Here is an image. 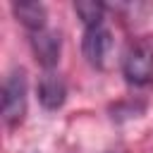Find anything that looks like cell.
I'll use <instances>...</instances> for the list:
<instances>
[{"label": "cell", "mask_w": 153, "mask_h": 153, "mask_svg": "<svg viewBox=\"0 0 153 153\" xmlns=\"http://www.w3.org/2000/svg\"><path fill=\"white\" fill-rule=\"evenodd\" d=\"M26 115V72L14 67L2 81V120L7 127H14Z\"/></svg>", "instance_id": "1"}, {"label": "cell", "mask_w": 153, "mask_h": 153, "mask_svg": "<svg viewBox=\"0 0 153 153\" xmlns=\"http://www.w3.org/2000/svg\"><path fill=\"white\" fill-rule=\"evenodd\" d=\"M122 74L134 86H146L153 81V45L148 41H136L127 48L122 57Z\"/></svg>", "instance_id": "2"}, {"label": "cell", "mask_w": 153, "mask_h": 153, "mask_svg": "<svg viewBox=\"0 0 153 153\" xmlns=\"http://www.w3.org/2000/svg\"><path fill=\"white\" fill-rule=\"evenodd\" d=\"M112 50V33L105 24H96V26H86L84 29V41H81V53L86 57V62L96 69H103L108 65Z\"/></svg>", "instance_id": "3"}, {"label": "cell", "mask_w": 153, "mask_h": 153, "mask_svg": "<svg viewBox=\"0 0 153 153\" xmlns=\"http://www.w3.org/2000/svg\"><path fill=\"white\" fill-rule=\"evenodd\" d=\"M60 45H62V41H60V33H57V31L43 29V31L31 33L33 55H36V60H38L45 69H50V67L57 65V60H60Z\"/></svg>", "instance_id": "4"}, {"label": "cell", "mask_w": 153, "mask_h": 153, "mask_svg": "<svg viewBox=\"0 0 153 153\" xmlns=\"http://www.w3.org/2000/svg\"><path fill=\"white\" fill-rule=\"evenodd\" d=\"M67 98V86L62 81L60 74H53V72H45L41 79H38V100L43 103V108L48 110H57Z\"/></svg>", "instance_id": "5"}, {"label": "cell", "mask_w": 153, "mask_h": 153, "mask_svg": "<svg viewBox=\"0 0 153 153\" xmlns=\"http://www.w3.org/2000/svg\"><path fill=\"white\" fill-rule=\"evenodd\" d=\"M12 14L17 17V22L22 26H26L31 33L43 31L45 29V7L41 2H12Z\"/></svg>", "instance_id": "6"}, {"label": "cell", "mask_w": 153, "mask_h": 153, "mask_svg": "<svg viewBox=\"0 0 153 153\" xmlns=\"http://www.w3.org/2000/svg\"><path fill=\"white\" fill-rule=\"evenodd\" d=\"M74 12L79 14V19L84 22V26H96V24H103V12L105 7L100 2H74Z\"/></svg>", "instance_id": "7"}]
</instances>
